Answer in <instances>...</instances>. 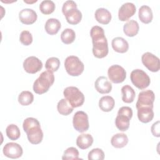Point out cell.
<instances>
[{"label": "cell", "mask_w": 160, "mask_h": 160, "mask_svg": "<svg viewBox=\"0 0 160 160\" xmlns=\"http://www.w3.org/2000/svg\"><path fill=\"white\" fill-rule=\"evenodd\" d=\"M151 132L153 134L154 136L156 137H159L160 134H159V121H156L154 122L152 126H151Z\"/></svg>", "instance_id": "cell-38"}, {"label": "cell", "mask_w": 160, "mask_h": 160, "mask_svg": "<svg viewBox=\"0 0 160 160\" xmlns=\"http://www.w3.org/2000/svg\"><path fill=\"white\" fill-rule=\"evenodd\" d=\"M94 16L96 21L102 24H109L111 19V12L108 9L103 8L97 9Z\"/></svg>", "instance_id": "cell-20"}, {"label": "cell", "mask_w": 160, "mask_h": 160, "mask_svg": "<svg viewBox=\"0 0 160 160\" xmlns=\"http://www.w3.org/2000/svg\"><path fill=\"white\" fill-rule=\"evenodd\" d=\"M72 8H77L76 3L73 1H67L62 5V12L63 14H64L66 12H68L69 10Z\"/></svg>", "instance_id": "cell-37"}, {"label": "cell", "mask_w": 160, "mask_h": 160, "mask_svg": "<svg viewBox=\"0 0 160 160\" xmlns=\"http://www.w3.org/2000/svg\"><path fill=\"white\" fill-rule=\"evenodd\" d=\"M96 91L101 94H108L112 90V84L105 76H99L95 81Z\"/></svg>", "instance_id": "cell-15"}, {"label": "cell", "mask_w": 160, "mask_h": 160, "mask_svg": "<svg viewBox=\"0 0 160 160\" xmlns=\"http://www.w3.org/2000/svg\"><path fill=\"white\" fill-rule=\"evenodd\" d=\"M112 49L117 52L124 53L129 49V44L128 41L121 37H116L112 40Z\"/></svg>", "instance_id": "cell-17"}, {"label": "cell", "mask_w": 160, "mask_h": 160, "mask_svg": "<svg viewBox=\"0 0 160 160\" xmlns=\"http://www.w3.org/2000/svg\"><path fill=\"white\" fill-rule=\"evenodd\" d=\"M54 76L52 72L46 71L42 72L39 78L36 79L33 84V91L38 94L46 92L53 84Z\"/></svg>", "instance_id": "cell-3"}, {"label": "cell", "mask_w": 160, "mask_h": 160, "mask_svg": "<svg viewBox=\"0 0 160 160\" xmlns=\"http://www.w3.org/2000/svg\"><path fill=\"white\" fill-rule=\"evenodd\" d=\"M24 131L26 133L28 141L32 144H38L43 138V132L38 120L34 118L25 119L22 124Z\"/></svg>", "instance_id": "cell-2"}, {"label": "cell", "mask_w": 160, "mask_h": 160, "mask_svg": "<svg viewBox=\"0 0 160 160\" xmlns=\"http://www.w3.org/2000/svg\"><path fill=\"white\" fill-rule=\"evenodd\" d=\"M139 26L138 22L135 20H130L123 26L124 34L129 37L135 36L139 32Z\"/></svg>", "instance_id": "cell-24"}, {"label": "cell", "mask_w": 160, "mask_h": 160, "mask_svg": "<svg viewBox=\"0 0 160 160\" xmlns=\"http://www.w3.org/2000/svg\"><path fill=\"white\" fill-rule=\"evenodd\" d=\"M141 61L144 66L150 71L158 72L160 69L159 59L151 52L144 53L142 55Z\"/></svg>", "instance_id": "cell-9"}, {"label": "cell", "mask_w": 160, "mask_h": 160, "mask_svg": "<svg viewBox=\"0 0 160 160\" xmlns=\"http://www.w3.org/2000/svg\"><path fill=\"white\" fill-rule=\"evenodd\" d=\"M131 119V117L128 115L118 112V116L115 119V124L116 128L121 131H127L129 127V122Z\"/></svg>", "instance_id": "cell-18"}, {"label": "cell", "mask_w": 160, "mask_h": 160, "mask_svg": "<svg viewBox=\"0 0 160 160\" xmlns=\"http://www.w3.org/2000/svg\"><path fill=\"white\" fill-rule=\"evenodd\" d=\"M20 42L24 46H29L32 42V36L28 31H23L19 36Z\"/></svg>", "instance_id": "cell-36"}, {"label": "cell", "mask_w": 160, "mask_h": 160, "mask_svg": "<svg viewBox=\"0 0 160 160\" xmlns=\"http://www.w3.org/2000/svg\"><path fill=\"white\" fill-rule=\"evenodd\" d=\"M61 27L60 21L55 18H50L45 23L44 28L46 32L50 35H54L58 32Z\"/></svg>", "instance_id": "cell-22"}, {"label": "cell", "mask_w": 160, "mask_h": 160, "mask_svg": "<svg viewBox=\"0 0 160 160\" xmlns=\"http://www.w3.org/2000/svg\"><path fill=\"white\" fill-rule=\"evenodd\" d=\"M138 16L140 21L144 24L150 23L153 18L152 12L150 7L146 5L142 6L139 9L138 12Z\"/></svg>", "instance_id": "cell-21"}, {"label": "cell", "mask_w": 160, "mask_h": 160, "mask_svg": "<svg viewBox=\"0 0 160 160\" xmlns=\"http://www.w3.org/2000/svg\"><path fill=\"white\" fill-rule=\"evenodd\" d=\"M155 99V95L152 91L146 90L139 93L138 101L136 106L138 109L140 107H151L153 108V102Z\"/></svg>", "instance_id": "cell-10"}, {"label": "cell", "mask_w": 160, "mask_h": 160, "mask_svg": "<svg viewBox=\"0 0 160 160\" xmlns=\"http://www.w3.org/2000/svg\"><path fill=\"white\" fill-rule=\"evenodd\" d=\"M64 67L68 74L72 76H78L84 71V66L79 58L75 56H69L64 61Z\"/></svg>", "instance_id": "cell-5"}, {"label": "cell", "mask_w": 160, "mask_h": 160, "mask_svg": "<svg viewBox=\"0 0 160 160\" xmlns=\"http://www.w3.org/2000/svg\"><path fill=\"white\" fill-rule=\"evenodd\" d=\"M93 143V138L90 134H82L76 139L77 146L81 149L89 148Z\"/></svg>", "instance_id": "cell-23"}, {"label": "cell", "mask_w": 160, "mask_h": 160, "mask_svg": "<svg viewBox=\"0 0 160 160\" xmlns=\"http://www.w3.org/2000/svg\"><path fill=\"white\" fill-rule=\"evenodd\" d=\"M63 94L65 99L74 108L81 106L84 102V96L83 93L76 87H67L64 89Z\"/></svg>", "instance_id": "cell-4"}, {"label": "cell", "mask_w": 160, "mask_h": 160, "mask_svg": "<svg viewBox=\"0 0 160 160\" xmlns=\"http://www.w3.org/2000/svg\"><path fill=\"white\" fill-rule=\"evenodd\" d=\"M38 15L32 9L26 8L21 10L19 13L20 21L24 24H32L37 20Z\"/></svg>", "instance_id": "cell-14"}, {"label": "cell", "mask_w": 160, "mask_h": 160, "mask_svg": "<svg viewBox=\"0 0 160 160\" xmlns=\"http://www.w3.org/2000/svg\"><path fill=\"white\" fill-rule=\"evenodd\" d=\"M42 68V63L38 58L29 56L23 62V68L25 71L29 74H35Z\"/></svg>", "instance_id": "cell-11"}, {"label": "cell", "mask_w": 160, "mask_h": 160, "mask_svg": "<svg viewBox=\"0 0 160 160\" xmlns=\"http://www.w3.org/2000/svg\"><path fill=\"white\" fill-rule=\"evenodd\" d=\"M67 22L72 25L78 24L82 19V13L77 8H72L64 14Z\"/></svg>", "instance_id": "cell-19"}, {"label": "cell", "mask_w": 160, "mask_h": 160, "mask_svg": "<svg viewBox=\"0 0 160 160\" xmlns=\"http://www.w3.org/2000/svg\"><path fill=\"white\" fill-rule=\"evenodd\" d=\"M55 4L50 0H45L41 2L39 10L44 14H50L55 10Z\"/></svg>", "instance_id": "cell-32"}, {"label": "cell", "mask_w": 160, "mask_h": 160, "mask_svg": "<svg viewBox=\"0 0 160 160\" xmlns=\"http://www.w3.org/2000/svg\"><path fill=\"white\" fill-rule=\"evenodd\" d=\"M62 159H79V151L74 148L70 147L66 149L62 156Z\"/></svg>", "instance_id": "cell-34"}, {"label": "cell", "mask_w": 160, "mask_h": 160, "mask_svg": "<svg viewBox=\"0 0 160 160\" xmlns=\"http://www.w3.org/2000/svg\"><path fill=\"white\" fill-rule=\"evenodd\" d=\"M3 154L5 156L11 158L17 159L20 158L23 152L22 147L16 142H8L3 148Z\"/></svg>", "instance_id": "cell-12"}, {"label": "cell", "mask_w": 160, "mask_h": 160, "mask_svg": "<svg viewBox=\"0 0 160 160\" xmlns=\"http://www.w3.org/2000/svg\"><path fill=\"white\" fill-rule=\"evenodd\" d=\"M136 8L132 2H126L119 8L118 11V18L121 21H126L132 17L136 12Z\"/></svg>", "instance_id": "cell-13"}, {"label": "cell", "mask_w": 160, "mask_h": 160, "mask_svg": "<svg viewBox=\"0 0 160 160\" xmlns=\"http://www.w3.org/2000/svg\"><path fill=\"white\" fill-rule=\"evenodd\" d=\"M115 101L110 96H102L99 101V106L104 112H109L114 108Z\"/></svg>", "instance_id": "cell-26"}, {"label": "cell", "mask_w": 160, "mask_h": 160, "mask_svg": "<svg viewBox=\"0 0 160 160\" xmlns=\"http://www.w3.org/2000/svg\"><path fill=\"white\" fill-rule=\"evenodd\" d=\"M74 108L66 99H61L58 103L57 109L59 113L63 116H68L73 111Z\"/></svg>", "instance_id": "cell-28"}, {"label": "cell", "mask_w": 160, "mask_h": 160, "mask_svg": "<svg viewBox=\"0 0 160 160\" xmlns=\"http://www.w3.org/2000/svg\"><path fill=\"white\" fill-rule=\"evenodd\" d=\"M34 96L32 93L28 91H22L18 96V102L22 106H28L32 102Z\"/></svg>", "instance_id": "cell-30"}, {"label": "cell", "mask_w": 160, "mask_h": 160, "mask_svg": "<svg viewBox=\"0 0 160 160\" xmlns=\"http://www.w3.org/2000/svg\"><path fill=\"white\" fill-rule=\"evenodd\" d=\"M104 159V153L101 149L94 148L88 153L89 160H103Z\"/></svg>", "instance_id": "cell-35"}, {"label": "cell", "mask_w": 160, "mask_h": 160, "mask_svg": "<svg viewBox=\"0 0 160 160\" xmlns=\"http://www.w3.org/2000/svg\"><path fill=\"white\" fill-rule=\"evenodd\" d=\"M76 38V33L72 29H65L61 34L62 42L66 44H69L74 42Z\"/></svg>", "instance_id": "cell-29"}, {"label": "cell", "mask_w": 160, "mask_h": 160, "mask_svg": "<svg viewBox=\"0 0 160 160\" xmlns=\"http://www.w3.org/2000/svg\"><path fill=\"white\" fill-rule=\"evenodd\" d=\"M60 66V61L58 58L51 57L48 59L45 63V68L48 71L54 72L56 71Z\"/></svg>", "instance_id": "cell-33"}, {"label": "cell", "mask_w": 160, "mask_h": 160, "mask_svg": "<svg viewBox=\"0 0 160 160\" xmlns=\"http://www.w3.org/2000/svg\"><path fill=\"white\" fill-rule=\"evenodd\" d=\"M128 142V138L124 133H118L114 135L111 139V145L116 148H122L127 145Z\"/></svg>", "instance_id": "cell-25"}, {"label": "cell", "mask_w": 160, "mask_h": 160, "mask_svg": "<svg viewBox=\"0 0 160 160\" xmlns=\"http://www.w3.org/2000/svg\"><path fill=\"white\" fill-rule=\"evenodd\" d=\"M92 41V53L97 58L106 57L109 52L107 39L103 28L98 26H93L90 31Z\"/></svg>", "instance_id": "cell-1"}, {"label": "cell", "mask_w": 160, "mask_h": 160, "mask_svg": "<svg viewBox=\"0 0 160 160\" xmlns=\"http://www.w3.org/2000/svg\"><path fill=\"white\" fill-rule=\"evenodd\" d=\"M72 124L77 131L79 132L86 131L89 127L88 114L82 111H77L73 116Z\"/></svg>", "instance_id": "cell-7"}, {"label": "cell", "mask_w": 160, "mask_h": 160, "mask_svg": "<svg viewBox=\"0 0 160 160\" xmlns=\"http://www.w3.org/2000/svg\"><path fill=\"white\" fill-rule=\"evenodd\" d=\"M122 100L126 103H131L134 101L136 96L134 90L129 85H125L121 88Z\"/></svg>", "instance_id": "cell-27"}, {"label": "cell", "mask_w": 160, "mask_h": 160, "mask_svg": "<svg viewBox=\"0 0 160 160\" xmlns=\"http://www.w3.org/2000/svg\"><path fill=\"white\" fill-rule=\"evenodd\" d=\"M108 78L113 83H121L126 78V72L121 66L115 64L110 66L108 71Z\"/></svg>", "instance_id": "cell-8"}, {"label": "cell", "mask_w": 160, "mask_h": 160, "mask_svg": "<svg viewBox=\"0 0 160 160\" xmlns=\"http://www.w3.org/2000/svg\"><path fill=\"white\" fill-rule=\"evenodd\" d=\"M130 78L132 83L139 89L148 88L151 82L150 78L146 72L139 69H134L131 72Z\"/></svg>", "instance_id": "cell-6"}, {"label": "cell", "mask_w": 160, "mask_h": 160, "mask_svg": "<svg viewBox=\"0 0 160 160\" xmlns=\"http://www.w3.org/2000/svg\"><path fill=\"white\" fill-rule=\"evenodd\" d=\"M6 133L8 138L12 141H15L19 139L21 135L19 128L14 124H9L7 126L6 129Z\"/></svg>", "instance_id": "cell-31"}, {"label": "cell", "mask_w": 160, "mask_h": 160, "mask_svg": "<svg viewBox=\"0 0 160 160\" xmlns=\"http://www.w3.org/2000/svg\"><path fill=\"white\" fill-rule=\"evenodd\" d=\"M138 118L143 123L151 121L154 118L153 108L151 107H140L138 109Z\"/></svg>", "instance_id": "cell-16"}]
</instances>
